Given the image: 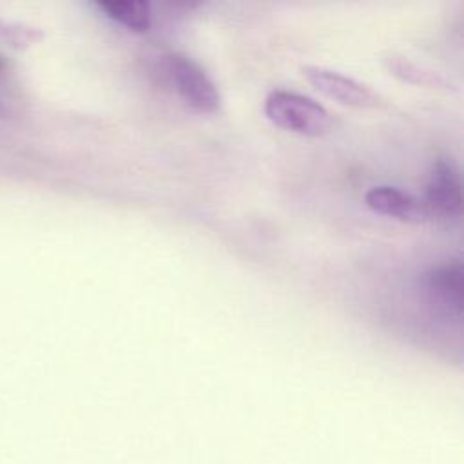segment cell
Instances as JSON below:
<instances>
[{"label": "cell", "mask_w": 464, "mask_h": 464, "mask_svg": "<svg viewBox=\"0 0 464 464\" xmlns=\"http://www.w3.org/2000/svg\"><path fill=\"white\" fill-rule=\"evenodd\" d=\"M303 74L314 89L337 103L357 109H368L377 105V96L364 83L339 71L323 65H306L303 67Z\"/></svg>", "instance_id": "obj_4"}, {"label": "cell", "mask_w": 464, "mask_h": 464, "mask_svg": "<svg viewBox=\"0 0 464 464\" xmlns=\"http://www.w3.org/2000/svg\"><path fill=\"white\" fill-rule=\"evenodd\" d=\"M422 205L426 216L457 218L462 210V183L453 161L437 160L431 167Z\"/></svg>", "instance_id": "obj_3"}, {"label": "cell", "mask_w": 464, "mask_h": 464, "mask_svg": "<svg viewBox=\"0 0 464 464\" xmlns=\"http://www.w3.org/2000/svg\"><path fill=\"white\" fill-rule=\"evenodd\" d=\"M388 65H390V71H393L395 76H399V78H402L404 82H410V83H422V85L444 83V80L440 76H437L435 72L424 71V69L408 62L402 56H390Z\"/></svg>", "instance_id": "obj_8"}, {"label": "cell", "mask_w": 464, "mask_h": 464, "mask_svg": "<svg viewBox=\"0 0 464 464\" xmlns=\"http://www.w3.org/2000/svg\"><path fill=\"white\" fill-rule=\"evenodd\" d=\"M165 74L187 107L201 114L219 111V89L198 62L185 54H170L165 60Z\"/></svg>", "instance_id": "obj_2"}, {"label": "cell", "mask_w": 464, "mask_h": 464, "mask_svg": "<svg viewBox=\"0 0 464 464\" xmlns=\"http://www.w3.org/2000/svg\"><path fill=\"white\" fill-rule=\"evenodd\" d=\"M364 203L370 210L401 221H420L426 218L420 198L392 185L372 187L364 194Z\"/></svg>", "instance_id": "obj_6"}, {"label": "cell", "mask_w": 464, "mask_h": 464, "mask_svg": "<svg viewBox=\"0 0 464 464\" xmlns=\"http://www.w3.org/2000/svg\"><path fill=\"white\" fill-rule=\"evenodd\" d=\"M98 7L111 20L136 33L149 31L152 22L150 5L141 0H109V2H100Z\"/></svg>", "instance_id": "obj_7"}, {"label": "cell", "mask_w": 464, "mask_h": 464, "mask_svg": "<svg viewBox=\"0 0 464 464\" xmlns=\"http://www.w3.org/2000/svg\"><path fill=\"white\" fill-rule=\"evenodd\" d=\"M263 109L274 125L301 136H323L332 129L330 112L314 98L295 91H270Z\"/></svg>", "instance_id": "obj_1"}, {"label": "cell", "mask_w": 464, "mask_h": 464, "mask_svg": "<svg viewBox=\"0 0 464 464\" xmlns=\"http://www.w3.org/2000/svg\"><path fill=\"white\" fill-rule=\"evenodd\" d=\"M426 290L430 301L437 306L439 312L459 317L462 314L464 295V276L460 261H450L433 266L426 274Z\"/></svg>", "instance_id": "obj_5"}]
</instances>
